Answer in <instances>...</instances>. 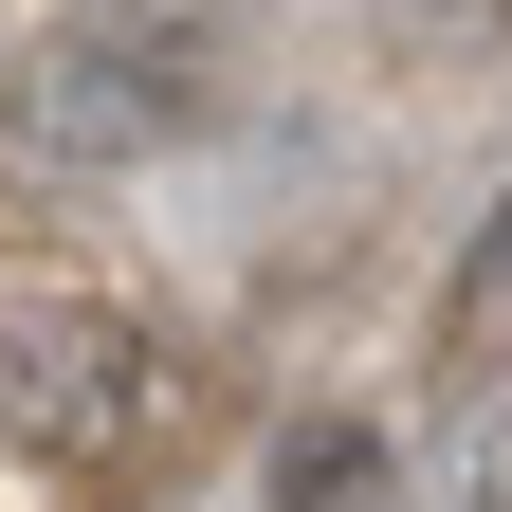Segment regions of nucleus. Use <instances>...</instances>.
Masks as SVG:
<instances>
[{"label": "nucleus", "mask_w": 512, "mask_h": 512, "mask_svg": "<svg viewBox=\"0 0 512 512\" xmlns=\"http://www.w3.org/2000/svg\"><path fill=\"white\" fill-rule=\"evenodd\" d=\"M366 494H384V439H366V421L275 439V512H366Z\"/></svg>", "instance_id": "1"}]
</instances>
